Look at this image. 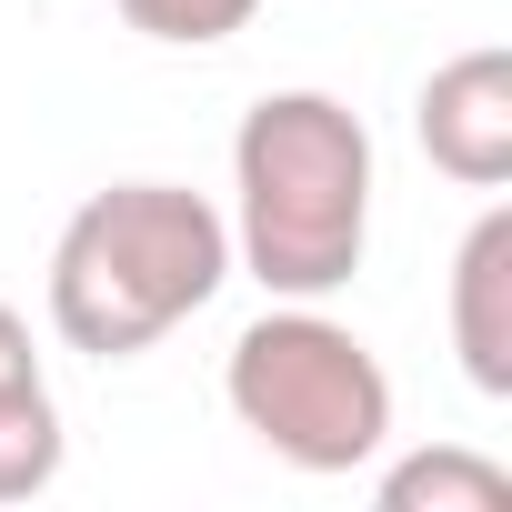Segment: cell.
Returning a JSON list of instances; mask_svg holds the SVG:
<instances>
[{"instance_id":"6da1fadb","label":"cell","mask_w":512,"mask_h":512,"mask_svg":"<svg viewBox=\"0 0 512 512\" xmlns=\"http://www.w3.org/2000/svg\"><path fill=\"white\" fill-rule=\"evenodd\" d=\"M231 251L282 302H322L362 272L372 241V131L332 91H262L231 131Z\"/></svg>"},{"instance_id":"8992f818","label":"cell","mask_w":512,"mask_h":512,"mask_svg":"<svg viewBox=\"0 0 512 512\" xmlns=\"http://www.w3.org/2000/svg\"><path fill=\"white\" fill-rule=\"evenodd\" d=\"M382 512H512V472L462 442H432L382 472Z\"/></svg>"},{"instance_id":"52a82bcc","label":"cell","mask_w":512,"mask_h":512,"mask_svg":"<svg viewBox=\"0 0 512 512\" xmlns=\"http://www.w3.org/2000/svg\"><path fill=\"white\" fill-rule=\"evenodd\" d=\"M51 472H61V412H51V392L41 382L0 392V502L51 492Z\"/></svg>"},{"instance_id":"277c9868","label":"cell","mask_w":512,"mask_h":512,"mask_svg":"<svg viewBox=\"0 0 512 512\" xmlns=\"http://www.w3.org/2000/svg\"><path fill=\"white\" fill-rule=\"evenodd\" d=\"M432 171H452L462 191H502L512 181V51H462L422 81L412 111Z\"/></svg>"},{"instance_id":"ba28073f","label":"cell","mask_w":512,"mask_h":512,"mask_svg":"<svg viewBox=\"0 0 512 512\" xmlns=\"http://www.w3.org/2000/svg\"><path fill=\"white\" fill-rule=\"evenodd\" d=\"M251 11H262V0H121V21L171 41V51H211V41L251 31Z\"/></svg>"},{"instance_id":"7a4b0ae2","label":"cell","mask_w":512,"mask_h":512,"mask_svg":"<svg viewBox=\"0 0 512 512\" xmlns=\"http://www.w3.org/2000/svg\"><path fill=\"white\" fill-rule=\"evenodd\" d=\"M231 282V221L181 181H111L51 241V332L91 362H131Z\"/></svg>"},{"instance_id":"9c48e42d","label":"cell","mask_w":512,"mask_h":512,"mask_svg":"<svg viewBox=\"0 0 512 512\" xmlns=\"http://www.w3.org/2000/svg\"><path fill=\"white\" fill-rule=\"evenodd\" d=\"M21 382H41V352H31V322L0 302V392H21Z\"/></svg>"},{"instance_id":"3957f363","label":"cell","mask_w":512,"mask_h":512,"mask_svg":"<svg viewBox=\"0 0 512 512\" xmlns=\"http://www.w3.org/2000/svg\"><path fill=\"white\" fill-rule=\"evenodd\" d=\"M221 392H231L241 432L262 452H282L292 472H362L392 432V372L342 322H322L312 302L251 322L231 342Z\"/></svg>"},{"instance_id":"5b68a950","label":"cell","mask_w":512,"mask_h":512,"mask_svg":"<svg viewBox=\"0 0 512 512\" xmlns=\"http://www.w3.org/2000/svg\"><path fill=\"white\" fill-rule=\"evenodd\" d=\"M452 352H462L472 392L512 402V211L502 201L452 251Z\"/></svg>"}]
</instances>
